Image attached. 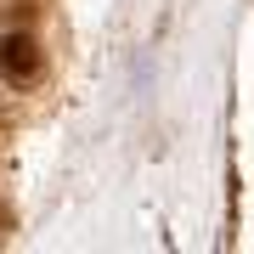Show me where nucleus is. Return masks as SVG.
Segmentation results:
<instances>
[{"label":"nucleus","instance_id":"obj_1","mask_svg":"<svg viewBox=\"0 0 254 254\" xmlns=\"http://www.w3.org/2000/svg\"><path fill=\"white\" fill-rule=\"evenodd\" d=\"M0 68H6L17 85L40 79V46H34L28 34H6V40H0Z\"/></svg>","mask_w":254,"mask_h":254}]
</instances>
